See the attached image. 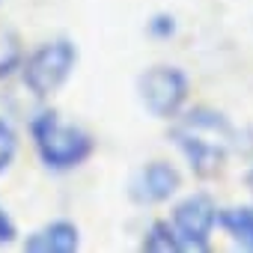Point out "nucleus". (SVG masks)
Instances as JSON below:
<instances>
[{
  "label": "nucleus",
  "mask_w": 253,
  "mask_h": 253,
  "mask_svg": "<svg viewBox=\"0 0 253 253\" xmlns=\"http://www.w3.org/2000/svg\"><path fill=\"white\" fill-rule=\"evenodd\" d=\"M217 223L229 232V238L235 244H241L244 250H253V209L250 206L217 211Z\"/></svg>",
  "instance_id": "8"
},
{
  "label": "nucleus",
  "mask_w": 253,
  "mask_h": 253,
  "mask_svg": "<svg viewBox=\"0 0 253 253\" xmlns=\"http://www.w3.org/2000/svg\"><path fill=\"white\" fill-rule=\"evenodd\" d=\"M143 250H149V253H176V250H182V241H179V235L170 223L158 220V223L149 226V232L143 238Z\"/></svg>",
  "instance_id": "9"
},
{
  "label": "nucleus",
  "mask_w": 253,
  "mask_h": 253,
  "mask_svg": "<svg viewBox=\"0 0 253 253\" xmlns=\"http://www.w3.org/2000/svg\"><path fill=\"white\" fill-rule=\"evenodd\" d=\"M21 63V48H18V39L0 27V81L6 75H12V69Z\"/></svg>",
  "instance_id": "10"
},
{
  "label": "nucleus",
  "mask_w": 253,
  "mask_h": 253,
  "mask_svg": "<svg viewBox=\"0 0 253 253\" xmlns=\"http://www.w3.org/2000/svg\"><path fill=\"white\" fill-rule=\"evenodd\" d=\"M217 223V206L206 194H194L176 206L173 229L182 241V250H209V235Z\"/></svg>",
  "instance_id": "5"
},
{
  "label": "nucleus",
  "mask_w": 253,
  "mask_h": 253,
  "mask_svg": "<svg viewBox=\"0 0 253 253\" xmlns=\"http://www.w3.org/2000/svg\"><path fill=\"white\" fill-rule=\"evenodd\" d=\"M137 89H140V101L152 116L170 119L182 110L188 98V78L176 66H155L140 75Z\"/></svg>",
  "instance_id": "4"
},
{
  "label": "nucleus",
  "mask_w": 253,
  "mask_h": 253,
  "mask_svg": "<svg viewBox=\"0 0 253 253\" xmlns=\"http://www.w3.org/2000/svg\"><path fill=\"white\" fill-rule=\"evenodd\" d=\"M247 188H250V194H253V170L247 173Z\"/></svg>",
  "instance_id": "14"
},
{
  "label": "nucleus",
  "mask_w": 253,
  "mask_h": 253,
  "mask_svg": "<svg viewBox=\"0 0 253 253\" xmlns=\"http://www.w3.org/2000/svg\"><path fill=\"white\" fill-rule=\"evenodd\" d=\"M152 30L155 33H173V18H155Z\"/></svg>",
  "instance_id": "13"
},
{
  "label": "nucleus",
  "mask_w": 253,
  "mask_h": 253,
  "mask_svg": "<svg viewBox=\"0 0 253 253\" xmlns=\"http://www.w3.org/2000/svg\"><path fill=\"white\" fill-rule=\"evenodd\" d=\"M173 140L188 158L191 170L203 179L217 176L232 149L235 131L223 113L209 107H194L173 125Z\"/></svg>",
  "instance_id": "1"
},
{
  "label": "nucleus",
  "mask_w": 253,
  "mask_h": 253,
  "mask_svg": "<svg viewBox=\"0 0 253 253\" xmlns=\"http://www.w3.org/2000/svg\"><path fill=\"white\" fill-rule=\"evenodd\" d=\"M30 131H33V143H36L39 158L54 170L78 167L92 152V137L84 128H78V125L63 122L54 110L39 113L30 122Z\"/></svg>",
  "instance_id": "2"
},
{
  "label": "nucleus",
  "mask_w": 253,
  "mask_h": 253,
  "mask_svg": "<svg viewBox=\"0 0 253 253\" xmlns=\"http://www.w3.org/2000/svg\"><path fill=\"white\" fill-rule=\"evenodd\" d=\"M75 63H78V51L72 42H66V39L48 42L24 63V84L33 89V95L45 98L66 84Z\"/></svg>",
  "instance_id": "3"
},
{
  "label": "nucleus",
  "mask_w": 253,
  "mask_h": 253,
  "mask_svg": "<svg viewBox=\"0 0 253 253\" xmlns=\"http://www.w3.org/2000/svg\"><path fill=\"white\" fill-rule=\"evenodd\" d=\"M179 170L167 161H152L146 164L134 179H131V200L140 203V206H149V203H164L170 200L176 191H179Z\"/></svg>",
  "instance_id": "6"
},
{
  "label": "nucleus",
  "mask_w": 253,
  "mask_h": 253,
  "mask_svg": "<svg viewBox=\"0 0 253 253\" xmlns=\"http://www.w3.org/2000/svg\"><path fill=\"white\" fill-rule=\"evenodd\" d=\"M15 238V223L9 220V214L3 211V209H0V244H3V241H12Z\"/></svg>",
  "instance_id": "12"
},
{
  "label": "nucleus",
  "mask_w": 253,
  "mask_h": 253,
  "mask_svg": "<svg viewBox=\"0 0 253 253\" xmlns=\"http://www.w3.org/2000/svg\"><path fill=\"white\" fill-rule=\"evenodd\" d=\"M15 131L9 128V122H3L0 119V173H3L9 164H12V158H15Z\"/></svg>",
  "instance_id": "11"
},
{
  "label": "nucleus",
  "mask_w": 253,
  "mask_h": 253,
  "mask_svg": "<svg viewBox=\"0 0 253 253\" xmlns=\"http://www.w3.org/2000/svg\"><path fill=\"white\" fill-rule=\"evenodd\" d=\"M24 250H30V253H72V250H78V226L69 220L48 223L45 229L33 232L24 241Z\"/></svg>",
  "instance_id": "7"
}]
</instances>
